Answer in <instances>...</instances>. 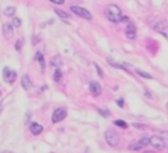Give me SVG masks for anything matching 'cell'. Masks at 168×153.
Here are the masks:
<instances>
[{
  "label": "cell",
  "instance_id": "1",
  "mask_svg": "<svg viewBox=\"0 0 168 153\" xmlns=\"http://www.w3.org/2000/svg\"><path fill=\"white\" fill-rule=\"evenodd\" d=\"M105 16L113 24H117V22L122 21V20H126V17L122 16V12H121L120 7L116 6V4H108L105 7Z\"/></svg>",
  "mask_w": 168,
  "mask_h": 153
},
{
  "label": "cell",
  "instance_id": "2",
  "mask_svg": "<svg viewBox=\"0 0 168 153\" xmlns=\"http://www.w3.org/2000/svg\"><path fill=\"white\" fill-rule=\"evenodd\" d=\"M105 140L110 147H117L118 143H120V134L116 129L109 128L105 131Z\"/></svg>",
  "mask_w": 168,
  "mask_h": 153
},
{
  "label": "cell",
  "instance_id": "3",
  "mask_svg": "<svg viewBox=\"0 0 168 153\" xmlns=\"http://www.w3.org/2000/svg\"><path fill=\"white\" fill-rule=\"evenodd\" d=\"M70 9L76 16L83 17V19H85V20H92V15L89 13V11H87L85 8H81V7H79V6H71Z\"/></svg>",
  "mask_w": 168,
  "mask_h": 153
},
{
  "label": "cell",
  "instance_id": "4",
  "mask_svg": "<svg viewBox=\"0 0 168 153\" xmlns=\"http://www.w3.org/2000/svg\"><path fill=\"white\" fill-rule=\"evenodd\" d=\"M66 116H67V110H66V107H58V109H55L54 113H52L51 122L52 123H59V122H62Z\"/></svg>",
  "mask_w": 168,
  "mask_h": 153
},
{
  "label": "cell",
  "instance_id": "5",
  "mask_svg": "<svg viewBox=\"0 0 168 153\" xmlns=\"http://www.w3.org/2000/svg\"><path fill=\"white\" fill-rule=\"evenodd\" d=\"M148 144H150V137L148 136H143V137H141V139H139L136 143L130 144L129 149H130V150H139V149H142V148L147 147Z\"/></svg>",
  "mask_w": 168,
  "mask_h": 153
},
{
  "label": "cell",
  "instance_id": "6",
  "mask_svg": "<svg viewBox=\"0 0 168 153\" xmlns=\"http://www.w3.org/2000/svg\"><path fill=\"white\" fill-rule=\"evenodd\" d=\"M16 72L13 71V69L8 68V67H5L4 69H3V79H4L5 82H8V84H13L16 80Z\"/></svg>",
  "mask_w": 168,
  "mask_h": 153
},
{
  "label": "cell",
  "instance_id": "7",
  "mask_svg": "<svg viewBox=\"0 0 168 153\" xmlns=\"http://www.w3.org/2000/svg\"><path fill=\"white\" fill-rule=\"evenodd\" d=\"M150 144H151L155 149H163V148L165 147L164 139L160 137V136H156V135H154V136L150 137Z\"/></svg>",
  "mask_w": 168,
  "mask_h": 153
},
{
  "label": "cell",
  "instance_id": "8",
  "mask_svg": "<svg viewBox=\"0 0 168 153\" xmlns=\"http://www.w3.org/2000/svg\"><path fill=\"white\" fill-rule=\"evenodd\" d=\"M125 35L129 39H135L136 37V26L133 24V22H129L125 28Z\"/></svg>",
  "mask_w": 168,
  "mask_h": 153
},
{
  "label": "cell",
  "instance_id": "9",
  "mask_svg": "<svg viewBox=\"0 0 168 153\" xmlns=\"http://www.w3.org/2000/svg\"><path fill=\"white\" fill-rule=\"evenodd\" d=\"M150 25H151L155 30H158V32H163V30L167 28L165 21H164V20H162V19H152V21H151V24H150Z\"/></svg>",
  "mask_w": 168,
  "mask_h": 153
},
{
  "label": "cell",
  "instance_id": "10",
  "mask_svg": "<svg viewBox=\"0 0 168 153\" xmlns=\"http://www.w3.org/2000/svg\"><path fill=\"white\" fill-rule=\"evenodd\" d=\"M89 92H91L92 96L97 97V96H100L102 93V88L97 81H91L89 82Z\"/></svg>",
  "mask_w": 168,
  "mask_h": 153
},
{
  "label": "cell",
  "instance_id": "11",
  "mask_svg": "<svg viewBox=\"0 0 168 153\" xmlns=\"http://www.w3.org/2000/svg\"><path fill=\"white\" fill-rule=\"evenodd\" d=\"M3 33H4V37L5 38H12L13 35V26L10 22H5L3 24Z\"/></svg>",
  "mask_w": 168,
  "mask_h": 153
},
{
  "label": "cell",
  "instance_id": "12",
  "mask_svg": "<svg viewBox=\"0 0 168 153\" xmlns=\"http://www.w3.org/2000/svg\"><path fill=\"white\" fill-rule=\"evenodd\" d=\"M21 87H22L25 90L32 89V87H33V84H32V80L29 79V76H28V75H24V76L21 77Z\"/></svg>",
  "mask_w": 168,
  "mask_h": 153
},
{
  "label": "cell",
  "instance_id": "13",
  "mask_svg": "<svg viewBox=\"0 0 168 153\" xmlns=\"http://www.w3.org/2000/svg\"><path fill=\"white\" fill-rule=\"evenodd\" d=\"M42 129H43V127H42L41 124H38V123H32L30 124V132L33 135H39L42 132Z\"/></svg>",
  "mask_w": 168,
  "mask_h": 153
},
{
  "label": "cell",
  "instance_id": "14",
  "mask_svg": "<svg viewBox=\"0 0 168 153\" xmlns=\"http://www.w3.org/2000/svg\"><path fill=\"white\" fill-rule=\"evenodd\" d=\"M34 59L39 62V66H41V69H42V72H43V71H45V59H43V55H42L41 53H37V54H36V56H34Z\"/></svg>",
  "mask_w": 168,
  "mask_h": 153
},
{
  "label": "cell",
  "instance_id": "15",
  "mask_svg": "<svg viewBox=\"0 0 168 153\" xmlns=\"http://www.w3.org/2000/svg\"><path fill=\"white\" fill-rule=\"evenodd\" d=\"M55 13H57L58 16H59L60 19H63V20H68V19H70V15H68V13H64V12L60 11V9H55Z\"/></svg>",
  "mask_w": 168,
  "mask_h": 153
},
{
  "label": "cell",
  "instance_id": "16",
  "mask_svg": "<svg viewBox=\"0 0 168 153\" xmlns=\"http://www.w3.org/2000/svg\"><path fill=\"white\" fill-rule=\"evenodd\" d=\"M16 12V8L15 7H7V8L4 9V15L5 16H13Z\"/></svg>",
  "mask_w": 168,
  "mask_h": 153
},
{
  "label": "cell",
  "instance_id": "17",
  "mask_svg": "<svg viewBox=\"0 0 168 153\" xmlns=\"http://www.w3.org/2000/svg\"><path fill=\"white\" fill-rule=\"evenodd\" d=\"M60 77H62V71L59 68H57L54 75H52V79H54V81H60Z\"/></svg>",
  "mask_w": 168,
  "mask_h": 153
},
{
  "label": "cell",
  "instance_id": "18",
  "mask_svg": "<svg viewBox=\"0 0 168 153\" xmlns=\"http://www.w3.org/2000/svg\"><path fill=\"white\" fill-rule=\"evenodd\" d=\"M97 111H99V114H101L104 118H106V116L110 115V111L108 110V109H101V107H97Z\"/></svg>",
  "mask_w": 168,
  "mask_h": 153
},
{
  "label": "cell",
  "instance_id": "19",
  "mask_svg": "<svg viewBox=\"0 0 168 153\" xmlns=\"http://www.w3.org/2000/svg\"><path fill=\"white\" fill-rule=\"evenodd\" d=\"M136 75H139L141 77H143V79H151V75L150 73H147V72H143V71H141V69H136Z\"/></svg>",
  "mask_w": 168,
  "mask_h": 153
},
{
  "label": "cell",
  "instance_id": "20",
  "mask_svg": "<svg viewBox=\"0 0 168 153\" xmlns=\"http://www.w3.org/2000/svg\"><path fill=\"white\" fill-rule=\"evenodd\" d=\"M114 124L117 127H121V128H127V123L123 120H114Z\"/></svg>",
  "mask_w": 168,
  "mask_h": 153
},
{
  "label": "cell",
  "instance_id": "21",
  "mask_svg": "<svg viewBox=\"0 0 168 153\" xmlns=\"http://www.w3.org/2000/svg\"><path fill=\"white\" fill-rule=\"evenodd\" d=\"M108 62H109L110 64H112L113 67H116V68H122V69H126V67L125 66H121V64H118V63H116V62H113L110 58H108Z\"/></svg>",
  "mask_w": 168,
  "mask_h": 153
},
{
  "label": "cell",
  "instance_id": "22",
  "mask_svg": "<svg viewBox=\"0 0 168 153\" xmlns=\"http://www.w3.org/2000/svg\"><path fill=\"white\" fill-rule=\"evenodd\" d=\"M12 26L20 28V26H21V20L17 19V17H15V19H13V21H12Z\"/></svg>",
  "mask_w": 168,
  "mask_h": 153
},
{
  "label": "cell",
  "instance_id": "23",
  "mask_svg": "<svg viewBox=\"0 0 168 153\" xmlns=\"http://www.w3.org/2000/svg\"><path fill=\"white\" fill-rule=\"evenodd\" d=\"M22 43H24V41L22 39H17V42H16V46H15V47H16V50H21V47H22Z\"/></svg>",
  "mask_w": 168,
  "mask_h": 153
},
{
  "label": "cell",
  "instance_id": "24",
  "mask_svg": "<svg viewBox=\"0 0 168 153\" xmlns=\"http://www.w3.org/2000/svg\"><path fill=\"white\" fill-rule=\"evenodd\" d=\"M133 127H135V128H138V129H147V127L144 126V124H139V123H134Z\"/></svg>",
  "mask_w": 168,
  "mask_h": 153
},
{
  "label": "cell",
  "instance_id": "25",
  "mask_svg": "<svg viewBox=\"0 0 168 153\" xmlns=\"http://www.w3.org/2000/svg\"><path fill=\"white\" fill-rule=\"evenodd\" d=\"M94 68L97 69V73H99V76H100V77H104V76H102V71H101V68L99 67V64L94 63Z\"/></svg>",
  "mask_w": 168,
  "mask_h": 153
},
{
  "label": "cell",
  "instance_id": "26",
  "mask_svg": "<svg viewBox=\"0 0 168 153\" xmlns=\"http://www.w3.org/2000/svg\"><path fill=\"white\" fill-rule=\"evenodd\" d=\"M50 3H54V4H63L64 0H50Z\"/></svg>",
  "mask_w": 168,
  "mask_h": 153
},
{
  "label": "cell",
  "instance_id": "27",
  "mask_svg": "<svg viewBox=\"0 0 168 153\" xmlns=\"http://www.w3.org/2000/svg\"><path fill=\"white\" fill-rule=\"evenodd\" d=\"M117 105L122 107V105H123V101H122V100H118V101H117Z\"/></svg>",
  "mask_w": 168,
  "mask_h": 153
},
{
  "label": "cell",
  "instance_id": "28",
  "mask_svg": "<svg viewBox=\"0 0 168 153\" xmlns=\"http://www.w3.org/2000/svg\"><path fill=\"white\" fill-rule=\"evenodd\" d=\"M0 153H12V152H9V150H1Z\"/></svg>",
  "mask_w": 168,
  "mask_h": 153
},
{
  "label": "cell",
  "instance_id": "29",
  "mask_svg": "<svg viewBox=\"0 0 168 153\" xmlns=\"http://www.w3.org/2000/svg\"><path fill=\"white\" fill-rule=\"evenodd\" d=\"M165 107H167V110H168V102H167V105H165Z\"/></svg>",
  "mask_w": 168,
  "mask_h": 153
}]
</instances>
